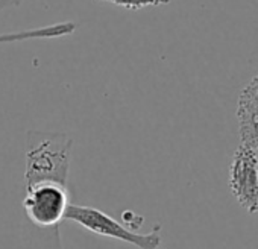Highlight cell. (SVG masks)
Instances as JSON below:
<instances>
[{
    "label": "cell",
    "instance_id": "3957f363",
    "mask_svg": "<svg viewBox=\"0 0 258 249\" xmlns=\"http://www.w3.org/2000/svg\"><path fill=\"white\" fill-rule=\"evenodd\" d=\"M258 152L238 146L229 166V189L249 214H258Z\"/></svg>",
    "mask_w": 258,
    "mask_h": 249
},
{
    "label": "cell",
    "instance_id": "52a82bcc",
    "mask_svg": "<svg viewBox=\"0 0 258 249\" xmlns=\"http://www.w3.org/2000/svg\"><path fill=\"white\" fill-rule=\"evenodd\" d=\"M22 4H23V0H0V11H4V10L10 8V7L17 8Z\"/></svg>",
    "mask_w": 258,
    "mask_h": 249
},
{
    "label": "cell",
    "instance_id": "8992f818",
    "mask_svg": "<svg viewBox=\"0 0 258 249\" xmlns=\"http://www.w3.org/2000/svg\"><path fill=\"white\" fill-rule=\"evenodd\" d=\"M99 2H108L127 11H140L146 7L167 5L170 4V0H99Z\"/></svg>",
    "mask_w": 258,
    "mask_h": 249
},
{
    "label": "cell",
    "instance_id": "6da1fadb",
    "mask_svg": "<svg viewBox=\"0 0 258 249\" xmlns=\"http://www.w3.org/2000/svg\"><path fill=\"white\" fill-rule=\"evenodd\" d=\"M73 143V139L62 133L28 131L25 148V184L29 185L38 181L69 184Z\"/></svg>",
    "mask_w": 258,
    "mask_h": 249
},
{
    "label": "cell",
    "instance_id": "277c9868",
    "mask_svg": "<svg viewBox=\"0 0 258 249\" xmlns=\"http://www.w3.org/2000/svg\"><path fill=\"white\" fill-rule=\"evenodd\" d=\"M235 115L240 146L258 152V75L240 91Z\"/></svg>",
    "mask_w": 258,
    "mask_h": 249
},
{
    "label": "cell",
    "instance_id": "7a4b0ae2",
    "mask_svg": "<svg viewBox=\"0 0 258 249\" xmlns=\"http://www.w3.org/2000/svg\"><path fill=\"white\" fill-rule=\"evenodd\" d=\"M64 220H72L90 232L97 235L115 238L133 244L139 249H160L161 244V225H155L154 229L148 234H139L133 229H129L123 223L117 222L114 217L106 214L105 211L90 207V205H79L70 202L66 210Z\"/></svg>",
    "mask_w": 258,
    "mask_h": 249
},
{
    "label": "cell",
    "instance_id": "5b68a950",
    "mask_svg": "<svg viewBox=\"0 0 258 249\" xmlns=\"http://www.w3.org/2000/svg\"><path fill=\"white\" fill-rule=\"evenodd\" d=\"M76 31L75 22H61L53 23L49 26L25 29L19 32H7L0 34V44H10V43H22L28 40H49V38H59L66 35H72Z\"/></svg>",
    "mask_w": 258,
    "mask_h": 249
}]
</instances>
